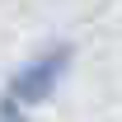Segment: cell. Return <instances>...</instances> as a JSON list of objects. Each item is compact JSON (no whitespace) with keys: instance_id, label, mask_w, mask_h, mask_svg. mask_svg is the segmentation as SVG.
<instances>
[{"instance_id":"cell-1","label":"cell","mask_w":122,"mask_h":122,"mask_svg":"<svg viewBox=\"0 0 122 122\" xmlns=\"http://www.w3.org/2000/svg\"><path fill=\"white\" fill-rule=\"evenodd\" d=\"M66 66H71V47H52L42 56H33L5 85V94H0V122H28V108H38L42 99H52V89L66 75Z\"/></svg>"}]
</instances>
